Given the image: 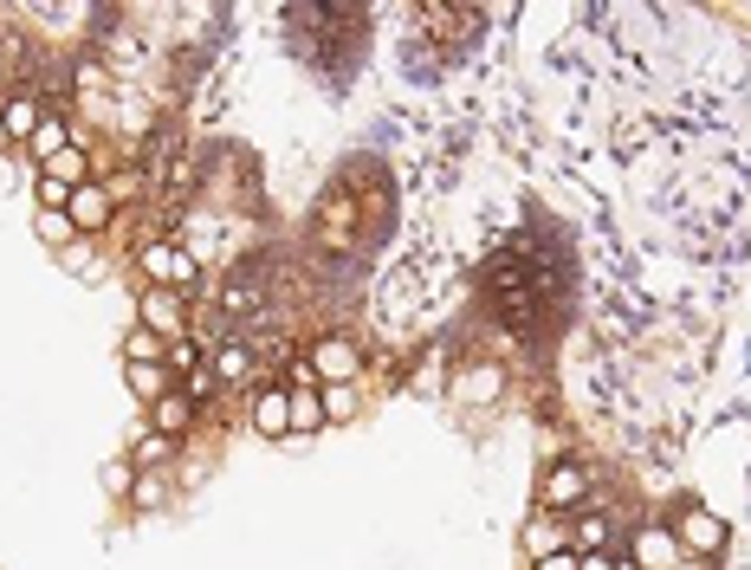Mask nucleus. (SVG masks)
Masks as SVG:
<instances>
[{
  "mask_svg": "<svg viewBox=\"0 0 751 570\" xmlns=\"http://www.w3.org/2000/svg\"><path fill=\"white\" fill-rule=\"evenodd\" d=\"M499 363H473V370H460V382H453V396H460V402H492V396H499Z\"/></svg>",
  "mask_w": 751,
  "mask_h": 570,
  "instance_id": "13",
  "label": "nucleus"
},
{
  "mask_svg": "<svg viewBox=\"0 0 751 570\" xmlns=\"http://www.w3.org/2000/svg\"><path fill=\"white\" fill-rule=\"evenodd\" d=\"M33 162H52L59 150H72V130H66V117H39V130H33Z\"/></svg>",
  "mask_w": 751,
  "mask_h": 570,
  "instance_id": "15",
  "label": "nucleus"
},
{
  "mask_svg": "<svg viewBox=\"0 0 751 570\" xmlns=\"http://www.w3.org/2000/svg\"><path fill=\"white\" fill-rule=\"evenodd\" d=\"M33 233L46 240V247H72V240H78V228H72V214H66V208H39Z\"/></svg>",
  "mask_w": 751,
  "mask_h": 570,
  "instance_id": "18",
  "label": "nucleus"
},
{
  "mask_svg": "<svg viewBox=\"0 0 751 570\" xmlns=\"http://www.w3.org/2000/svg\"><path fill=\"white\" fill-rule=\"evenodd\" d=\"M538 506H544V512H583V506H590V473H583V460H558V467L544 473V487H538Z\"/></svg>",
  "mask_w": 751,
  "mask_h": 570,
  "instance_id": "3",
  "label": "nucleus"
},
{
  "mask_svg": "<svg viewBox=\"0 0 751 570\" xmlns=\"http://www.w3.org/2000/svg\"><path fill=\"white\" fill-rule=\"evenodd\" d=\"M137 324L156 331V338H188V331H182V324H188L182 292H169V286H143V292H137Z\"/></svg>",
  "mask_w": 751,
  "mask_h": 570,
  "instance_id": "4",
  "label": "nucleus"
},
{
  "mask_svg": "<svg viewBox=\"0 0 751 570\" xmlns=\"http://www.w3.org/2000/svg\"><path fill=\"white\" fill-rule=\"evenodd\" d=\"M130 389H137L143 402H156V396H169V389H182V382L169 377L162 363H130Z\"/></svg>",
  "mask_w": 751,
  "mask_h": 570,
  "instance_id": "17",
  "label": "nucleus"
},
{
  "mask_svg": "<svg viewBox=\"0 0 751 570\" xmlns=\"http://www.w3.org/2000/svg\"><path fill=\"white\" fill-rule=\"evenodd\" d=\"M324 428V402L318 389H292V434H318Z\"/></svg>",
  "mask_w": 751,
  "mask_h": 570,
  "instance_id": "19",
  "label": "nucleus"
},
{
  "mask_svg": "<svg viewBox=\"0 0 751 570\" xmlns=\"http://www.w3.org/2000/svg\"><path fill=\"white\" fill-rule=\"evenodd\" d=\"M39 104L33 98H7V111H0V130H7V137H13V143H33V130H39Z\"/></svg>",
  "mask_w": 751,
  "mask_h": 570,
  "instance_id": "14",
  "label": "nucleus"
},
{
  "mask_svg": "<svg viewBox=\"0 0 751 570\" xmlns=\"http://www.w3.org/2000/svg\"><path fill=\"white\" fill-rule=\"evenodd\" d=\"M111 189H104V182H84V189L72 194V208H66V214H72V228L78 233H104L111 228Z\"/></svg>",
  "mask_w": 751,
  "mask_h": 570,
  "instance_id": "6",
  "label": "nucleus"
},
{
  "mask_svg": "<svg viewBox=\"0 0 751 570\" xmlns=\"http://www.w3.org/2000/svg\"><path fill=\"white\" fill-rule=\"evenodd\" d=\"M162 370H169V377H194V370H201V350H194V343L188 338H169V357H162Z\"/></svg>",
  "mask_w": 751,
  "mask_h": 570,
  "instance_id": "22",
  "label": "nucleus"
},
{
  "mask_svg": "<svg viewBox=\"0 0 751 570\" xmlns=\"http://www.w3.org/2000/svg\"><path fill=\"white\" fill-rule=\"evenodd\" d=\"M104 487H111V493H130V487H137V467H130V460H111V467H104Z\"/></svg>",
  "mask_w": 751,
  "mask_h": 570,
  "instance_id": "24",
  "label": "nucleus"
},
{
  "mask_svg": "<svg viewBox=\"0 0 751 570\" xmlns=\"http://www.w3.org/2000/svg\"><path fill=\"white\" fill-rule=\"evenodd\" d=\"M318 402H324V421H357V409H363V396H357V382H318Z\"/></svg>",
  "mask_w": 751,
  "mask_h": 570,
  "instance_id": "12",
  "label": "nucleus"
},
{
  "mask_svg": "<svg viewBox=\"0 0 751 570\" xmlns=\"http://www.w3.org/2000/svg\"><path fill=\"white\" fill-rule=\"evenodd\" d=\"M615 570H641V564H635V558H615Z\"/></svg>",
  "mask_w": 751,
  "mask_h": 570,
  "instance_id": "29",
  "label": "nucleus"
},
{
  "mask_svg": "<svg viewBox=\"0 0 751 570\" xmlns=\"http://www.w3.org/2000/svg\"><path fill=\"white\" fill-rule=\"evenodd\" d=\"M194 409H201V402H188L182 389H169V396H156V402H150V428L176 441V434H188V428H194Z\"/></svg>",
  "mask_w": 751,
  "mask_h": 570,
  "instance_id": "9",
  "label": "nucleus"
},
{
  "mask_svg": "<svg viewBox=\"0 0 751 570\" xmlns=\"http://www.w3.org/2000/svg\"><path fill=\"white\" fill-rule=\"evenodd\" d=\"M7 143H13V137H7V130H0V156H7Z\"/></svg>",
  "mask_w": 751,
  "mask_h": 570,
  "instance_id": "30",
  "label": "nucleus"
},
{
  "mask_svg": "<svg viewBox=\"0 0 751 570\" xmlns=\"http://www.w3.org/2000/svg\"><path fill=\"white\" fill-rule=\"evenodd\" d=\"M162 499H169V487H162V480H156V473H143V480H137V487H130V506H137V512H156V506H162Z\"/></svg>",
  "mask_w": 751,
  "mask_h": 570,
  "instance_id": "23",
  "label": "nucleus"
},
{
  "mask_svg": "<svg viewBox=\"0 0 751 570\" xmlns=\"http://www.w3.org/2000/svg\"><path fill=\"white\" fill-rule=\"evenodd\" d=\"M641 570H674L680 564V538H674V526H648V532L635 538V551H629Z\"/></svg>",
  "mask_w": 751,
  "mask_h": 570,
  "instance_id": "7",
  "label": "nucleus"
},
{
  "mask_svg": "<svg viewBox=\"0 0 751 570\" xmlns=\"http://www.w3.org/2000/svg\"><path fill=\"white\" fill-rule=\"evenodd\" d=\"M538 570H577V551H570V544H563V551H544Z\"/></svg>",
  "mask_w": 751,
  "mask_h": 570,
  "instance_id": "25",
  "label": "nucleus"
},
{
  "mask_svg": "<svg viewBox=\"0 0 751 570\" xmlns=\"http://www.w3.org/2000/svg\"><path fill=\"white\" fill-rule=\"evenodd\" d=\"M123 357H130V363H162V357H169V338H156V331L137 324V331L123 338Z\"/></svg>",
  "mask_w": 751,
  "mask_h": 570,
  "instance_id": "20",
  "label": "nucleus"
},
{
  "mask_svg": "<svg viewBox=\"0 0 751 570\" xmlns=\"http://www.w3.org/2000/svg\"><path fill=\"white\" fill-rule=\"evenodd\" d=\"M357 343L350 338H318L311 343V377L318 382H357Z\"/></svg>",
  "mask_w": 751,
  "mask_h": 570,
  "instance_id": "5",
  "label": "nucleus"
},
{
  "mask_svg": "<svg viewBox=\"0 0 751 570\" xmlns=\"http://www.w3.org/2000/svg\"><path fill=\"white\" fill-rule=\"evenodd\" d=\"M39 182H52V189H66V194H78L84 189V150H59L52 162H39Z\"/></svg>",
  "mask_w": 751,
  "mask_h": 570,
  "instance_id": "11",
  "label": "nucleus"
},
{
  "mask_svg": "<svg viewBox=\"0 0 751 570\" xmlns=\"http://www.w3.org/2000/svg\"><path fill=\"white\" fill-rule=\"evenodd\" d=\"M176 454V441H169V434H143V441H137V454H130V467H137V473H156V467H162V460Z\"/></svg>",
  "mask_w": 751,
  "mask_h": 570,
  "instance_id": "21",
  "label": "nucleus"
},
{
  "mask_svg": "<svg viewBox=\"0 0 751 570\" xmlns=\"http://www.w3.org/2000/svg\"><path fill=\"white\" fill-rule=\"evenodd\" d=\"M674 538H680V558H719L725 551V519L707 512V506H680Z\"/></svg>",
  "mask_w": 751,
  "mask_h": 570,
  "instance_id": "2",
  "label": "nucleus"
},
{
  "mask_svg": "<svg viewBox=\"0 0 751 570\" xmlns=\"http://www.w3.org/2000/svg\"><path fill=\"white\" fill-rule=\"evenodd\" d=\"M66 267H78V272L91 267V247H84V240H72V247H66Z\"/></svg>",
  "mask_w": 751,
  "mask_h": 570,
  "instance_id": "27",
  "label": "nucleus"
},
{
  "mask_svg": "<svg viewBox=\"0 0 751 570\" xmlns=\"http://www.w3.org/2000/svg\"><path fill=\"white\" fill-rule=\"evenodd\" d=\"M674 570H713V558H680Z\"/></svg>",
  "mask_w": 751,
  "mask_h": 570,
  "instance_id": "28",
  "label": "nucleus"
},
{
  "mask_svg": "<svg viewBox=\"0 0 751 570\" xmlns=\"http://www.w3.org/2000/svg\"><path fill=\"white\" fill-rule=\"evenodd\" d=\"M570 551H577V558H583V551H615V526L583 506V512H577V532H570Z\"/></svg>",
  "mask_w": 751,
  "mask_h": 570,
  "instance_id": "10",
  "label": "nucleus"
},
{
  "mask_svg": "<svg viewBox=\"0 0 751 570\" xmlns=\"http://www.w3.org/2000/svg\"><path fill=\"white\" fill-rule=\"evenodd\" d=\"M137 267L150 272V286H169V292H194L201 286V260L188 253V247H176V240H143L137 247Z\"/></svg>",
  "mask_w": 751,
  "mask_h": 570,
  "instance_id": "1",
  "label": "nucleus"
},
{
  "mask_svg": "<svg viewBox=\"0 0 751 570\" xmlns=\"http://www.w3.org/2000/svg\"><path fill=\"white\" fill-rule=\"evenodd\" d=\"M577 570H615V558H609V551H583V558H577Z\"/></svg>",
  "mask_w": 751,
  "mask_h": 570,
  "instance_id": "26",
  "label": "nucleus"
},
{
  "mask_svg": "<svg viewBox=\"0 0 751 570\" xmlns=\"http://www.w3.org/2000/svg\"><path fill=\"white\" fill-rule=\"evenodd\" d=\"M247 370H253L247 343H233V338L214 343V382H247Z\"/></svg>",
  "mask_w": 751,
  "mask_h": 570,
  "instance_id": "16",
  "label": "nucleus"
},
{
  "mask_svg": "<svg viewBox=\"0 0 751 570\" xmlns=\"http://www.w3.org/2000/svg\"><path fill=\"white\" fill-rule=\"evenodd\" d=\"M253 428H260L266 441L292 434V389H260L253 396Z\"/></svg>",
  "mask_w": 751,
  "mask_h": 570,
  "instance_id": "8",
  "label": "nucleus"
}]
</instances>
